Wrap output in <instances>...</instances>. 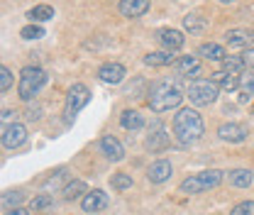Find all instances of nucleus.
<instances>
[{
  "mask_svg": "<svg viewBox=\"0 0 254 215\" xmlns=\"http://www.w3.org/2000/svg\"><path fill=\"white\" fill-rule=\"evenodd\" d=\"M205 132V123L200 118V113L195 108H181L174 115V140L181 147H190L195 144Z\"/></svg>",
  "mask_w": 254,
  "mask_h": 215,
  "instance_id": "1",
  "label": "nucleus"
},
{
  "mask_svg": "<svg viewBox=\"0 0 254 215\" xmlns=\"http://www.w3.org/2000/svg\"><path fill=\"white\" fill-rule=\"evenodd\" d=\"M181 100H184V93L174 81H157L147 93V105L157 115L169 110H181Z\"/></svg>",
  "mask_w": 254,
  "mask_h": 215,
  "instance_id": "2",
  "label": "nucleus"
},
{
  "mask_svg": "<svg viewBox=\"0 0 254 215\" xmlns=\"http://www.w3.org/2000/svg\"><path fill=\"white\" fill-rule=\"evenodd\" d=\"M44 83H47L44 69H39V66H25V69L20 71L17 93H20V98H22L25 103H30V100H34V98L39 95V91L44 88Z\"/></svg>",
  "mask_w": 254,
  "mask_h": 215,
  "instance_id": "3",
  "label": "nucleus"
},
{
  "mask_svg": "<svg viewBox=\"0 0 254 215\" xmlns=\"http://www.w3.org/2000/svg\"><path fill=\"white\" fill-rule=\"evenodd\" d=\"M222 179H225V174H222L220 169H205V171H198V174H193L189 179H184L181 181V193H205V191H213V188H218L222 184Z\"/></svg>",
  "mask_w": 254,
  "mask_h": 215,
  "instance_id": "4",
  "label": "nucleus"
},
{
  "mask_svg": "<svg viewBox=\"0 0 254 215\" xmlns=\"http://www.w3.org/2000/svg\"><path fill=\"white\" fill-rule=\"evenodd\" d=\"M218 95H220V88L213 78H195V81H190L189 91H186L190 108H208L218 100Z\"/></svg>",
  "mask_w": 254,
  "mask_h": 215,
  "instance_id": "5",
  "label": "nucleus"
},
{
  "mask_svg": "<svg viewBox=\"0 0 254 215\" xmlns=\"http://www.w3.org/2000/svg\"><path fill=\"white\" fill-rule=\"evenodd\" d=\"M91 103V91L88 86L83 83H73L68 91H66V105H64V118L66 123H73V118Z\"/></svg>",
  "mask_w": 254,
  "mask_h": 215,
  "instance_id": "6",
  "label": "nucleus"
},
{
  "mask_svg": "<svg viewBox=\"0 0 254 215\" xmlns=\"http://www.w3.org/2000/svg\"><path fill=\"white\" fill-rule=\"evenodd\" d=\"M169 142H171V137L166 135L164 123H161L159 118H154L152 125H149V135H147V140H144V147H147L149 152H159V149H166Z\"/></svg>",
  "mask_w": 254,
  "mask_h": 215,
  "instance_id": "7",
  "label": "nucleus"
},
{
  "mask_svg": "<svg viewBox=\"0 0 254 215\" xmlns=\"http://www.w3.org/2000/svg\"><path fill=\"white\" fill-rule=\"evenodd\" d=\"M5 149H17L27 142V127L22 123H12L7 127H2V137H0Z\"/></svg>",
  "mask_w": 254,
  "mask_h": 215,
  "instance_id": "8",
  "label": "nucleus"
},
{
  "mask_svg": "<svg viewBox=\"0 0 254 215\" xmlns=\"http://www.w3.org/2000/svg\"><path fill=\"white\" fill-rule=\"evenodd\" d=\"M247 135H250V130L240 123H222L218 127V137L227 144H240V142L247 140Z\"/></svg>",
  "mask_w": 254,
  "mask_h": 215,
  "instance_id": "9",
  "label": "nucleus"
},
{
  "mask_svg": "<svg viewBox=\"0 0 254 215\" xmlns=\"http://www.w3.org/2000/svg\"><path fill=\"white\" fill-rule=\"evenodd\" d=\"M252 42H254V30H247V27H235V30L225 32V44L230 49H252Z\"/></svg>",
  "mask_w": 254,
  "mask_h": 215,
  "instance_id": "10",
  "label": "nucleus"
},
{
  "mask_svg": "<svg viewBox=\"0 0 254 215\" xmlns=\"http://www.w3.org/2000/svg\"><path fill=\"white\" fill-rule=\"evenodd\" d=\"M125 76H127V71H125L123 64L108 62V64H103V66L98 69V78H100L103 83H108V86H118V83H123Z\"/></svg>",
  "mask_w": 254,
  "mask_h": 215,
  "instance_id": "11",
  "label": "nucleus"
},
{
  "mask_svg": "<svg viewBox=\"0 0 254 215\" xmlns=\"http://www.w3.org/2000/svg\"><path fill=\"white\" fill-rule=\"evenodd\" d=\"M98 147H100V152L105 154L110 161H123L125 159V147H123V142L115 135H103Z\"/></svg>",
  "mask_w": 254,
  "mask_h": 215,
  "instance_id": "12",
  "label": "nucleus"
},
{
  "mask_svg": "<svg viewBox=\"0 0 254 215\" xmlns=\"http://www.w3.org/2000/svg\"><path fill=\"white\" fill-rule=\"evenodd\" d=\"M157 39H159V44H161L166 52H176V49H181V47L186 44L184 32L174 30V27H164V30H159L157 32Z\"/></svg>",
  "mask_w": 254,
  "mask_h": 215,
  "instance_id": "13",
  "label": "nucleus"
},
{
  "mask_svg": "<svg viewBox=\"0 0 254 215\" xmlns=\"http://www.w3.org/2000/svg\"><path fill=\"white\" fill-rule=\"evenodd\" d=\"M171 174H174V166H171L169 159H157V161L149 164V169H147V179H149L152 184H166V181L171 179Z\"/></svg>",
  "mask_w": 254,
  "mask_h": 215,
  "instance_id": "14",
  "label": "nucleus"
},
{
  "mask_svg": "<svg viewBox=\"0 0 254 215\" xmlns=\"http://www.w3.org/2000/svg\"><path fill=\"white\" fill-rule=\"evenodd\" d=\"M81 208H83V213H100V211H105L108 208V193L100 191V188L88 191L86 198L81 201Z\"/></svg>",
  "mask_w": 254,
  "mask_h": 215,
  "instance_id": "15",
  "label": "nucleus"
},
{
  "mask_svg": "<svg viewBox=\"0 0 254 215\" xmlns=\"http://www.w3.org/2000/svg\"><path fill=\"white\" fill-rule=\"evenodd\" d=\"M198 59L222 64L227 59V54H225V47H222V44H218V42H205V44L198 47Z\"/></svg>",
  "mask_w": 254,
  "mask_h": 215,
  "instance_id": "16",
  "label": "nucleus"
},
{
  "mask_svg": "<svg viewBox=\"0 0 254 215\" xmlns=\"http://www.w3.org/2000/svg\"><path fill=\"white\" fill-rule=\"evenodd\" d=\"M176 73L179 76H184V78H193V76H198L200 73V59L198 57H193V54H189V57H179V62H176ZM195 81V78H193Z\"/></svg>",
  "mask_w": 254,
  "mask_h": 215,
  "instance_id": "17",
  "label": "nucleus"
},
{
  "mask_svg": "<svg viewBox=\"0 0 254 215\" xmlns=\"http://www.w3.org/2000/svg\"><path fill=\"white\" fill-rule=\"evenodd\" d=\"M227 184L232 188H250L254 184V171L252 169H232L227 171Z\"/></svg>",
  "mask_w": 254,
  "mask_h": 215,
  "instance_id": "18",
  "label": "nucleus"
},
{
  "mask_svg": "<svg viewBox=\"0 0 254 215\" xmlns=\"http://www.w3.org/2000/svg\"><path fill=\"white\" fill-rule=\"evenodd\" d=\"M118 10L123 17H139L149 10V0H123L118 5Z\"/></svg>",
  "mask_w": 254,
  "mask_h": 215,
  "instance_id": "19",
  "label": "nucleus"
},
{
  "mask_svg": "<svg viewBox=\"0 0 254 215\" xmlns=\"http://www.w3.org/2000/svg\"><path fill=\"white\" fill-rule=\"evenodd\" d=\"M176 62H179V57L174 52H166V49L144 54V64L147 66H176Z\"/></svg>",
  "mask_w": 254,
  "mask_h": 215,
  "instance_id": "20",
  "label": "nucleus"
},
{
  "mask_svg": "<svg viewBox=\"0 0 254 215\" xmlns=\"http://www.w3.org/2000/svg\"><path fill=\"white\" fill-rule=\"evenodd\" d=\"M213 81L218 83V88L232 93V91H240L242 76H232V73H227V71H215V73H213Z\"/></svg>",
  "mask_w": 254,
  "mask_h": 215,
  "instance_id": "21",
  "label": "nucleus"
},
{
  "mask_svg": "<svg viewBox=\"0 0 254 215\" xmlns=\"http://www.w3.org/2000/svg\"><path fill=\"white\" fill-rule=\"evenodd\" d=\"M86 193H88V186L83 184L81 179H76V181H68V184L62 188V198L64 201H76V198H86Z\"/></svg>",
  "mask_w": 254,
  "mask_h": 215,
  "instance_id": "22",
  "label": "nucleus"
},
{
  "mask_svg": "<svg viewBox=\"0 0 254 215\" xmlns=\"http://www.w3.org/2000/svg\"><path fill=\"white\" fill-rule=\"evenodd\" d=\"M205 27H208V20L205 17H200V15H193V12H189L186 17H184V30L189 32V34H203L205 32Z\"/></svg>",
  "mask_w": 254,
  "mask_h": 215,
  "instance_id": "23",
  "label": "nucleus"
},
{
  "mask_svg": "<svg viewBox=\"0 0 254 215\" xmlns=\"http://www.w3.org/2000/svg\"><path fill=\"white\" fill-rule=\"evenodd\" d=\"M120 125L129 130V132H134V130H142L144 127V118H142V113H137V110H125L123 115H120Z\"/></svg>",
  "mask_w": 254,
  "mask_h": 215,
  "instance_id": "24",
  "label": "nucleus"
},
{
  "mask_svg": "<svg viewBox=\"0 0 254 215\" xmlns=\"http://www.w3.org/2000/svg\"><path fill=\"white\" fill-rule=\"evenodd\" d=\"M27 17L32 20V25H37V22H47V20H52V17H54V7L42 2V5L32 7L30 12H27Z\"/></svg>",
  "mask_w": 254,
  "mask_h": 215,
  "instance_id": "25",
  "label": "nucleus"
},
{
  "mask_svg": "<svg viewBox=\"0 0 254 215\" xmlns=\"http://www.w3.org/2000/svg\"><path fill=\"white\" fill-rule=\"evenodd\" d=\"M25 203V191H5L2 193V208L5 211H15Z\"/></svg>",
  "mask_w": 254,
  "mask_h": 215,
  "instance_id": "26",
  "label": "nucleus"
},
{
  "mask_svg": "<svg viewBox=\"0 0 254 215\" xmlns=\"http://www.w3.org/2000/svg\"><path fill=\"white\" fill-rule=\"evenodd\" d=\"M247 69V64L242 57H227L225 62H222V71H227V73H232V76H242V71Z\"/></svg>",
  "mask_w": 254,
  "mask_h": 215,
  "instance_id": "27",
  "label": "nucleus"
},
{
  "mask_svg": "<svg viewBox=\"0 0 254 215\" xmlns=\"http://www.w3.org/2000/svg\"><path fill=\"white\" fill-rule=\"evenodd\" d=\"M30 208L34 213H42V211H49V208H54V198L49 196V193H39V196H34L30 203Z\"/></svg>",
  "mask_w": 254,
  "mask_h": 215,
  "instance_id": "28",
  "label": "nucleus"
},
{
  "mask_svg": "<svg viewBox=\"0 0 254 215\" xmlns=\"http://www.w3.org/2000/svg\"><path fill=\"white\" fill-rule=\"evenodd\" d=\"M240 91H242V100H250L254 98V73H242V83H240Z\"/></svg>",
  "mask_w": 254,
  "mask_h": 215,
  "instance_id": "29",
  "label": "nucleus"
},
{
  "mask_svg": "<svg viewBox=\"0 0 254 215\" xmlns=\"http://www.w3.org/2000/svg\"><path fill=\"white\" fill-rule=\"evenodd\" d=\"M132 176L129 174H115L113 179H110V186L115 188V191H127V188H132Z\"/></svg>",
  "mask_w": 254,
  "mask_h": 215,
  "instance_id": "30",
  "label": "nucleus"
},
{
  "mask_svg": "<svg viewBox=\"0 0 254 215\" xmlns=\"http://www.w3.org/2000/svg\"><path fill=\"white\" fill-rule=\"evenodd\" d=\"M20 37H22V39H42V37H44V30H42L39 25H25V27L20 30Z\"/></svg>",
  "mask_w": 254,
  "mask_h": 215,
  "instance_id": "31",
  "label": "nucleus"
},
{
  "mask_svg": "<svg viewBox=\"0 0 254 215\" xmlns=\"http://www.w3.org/2000/svg\"><path fill=\"white\" fill-rule=\"evenodd\" d=\"M12 86V71L7 66H0V93H7Z\"/></svg>",
  "mask_w": 254,
  "mask_h": 215,
  "instance_id": "32",
  "label": "nucleus"
},
{
  "mask_svg": "<svg viewBox=\"0 0 254 215\" xmlns=\"http://www.w3.org/2000/svg\"><path fill=\"white\" fill-rule=\"evenodd\" d=\"M230 215H254V201H242V203H237Z\"/></svg>",
  "mask_w": 254,
  "mask_h": 215,
  "instance_id": "33",
  "label": "nucleus"
},
{
  "mask_svg": "<svg viewBox=\"0 0 254 215\" xmlns=\"http://www.w3.org/2000/svg\"><path fill=\"white\" fill-rule=\"evenodd\" d=\"M242 59H245V64H247V69H250V71H254V47H252V49H247V52L242 54Z\"/></svg>",
  "mask_w": 254,
  "mask_h": 215,
  "instance_id": "34",
  "label": "nucleus"
},
{
  "mask_svg": "<svg viewBox=\"0 0 254 215\" xmlns=\"http://www.w3.org/2000/svg\"><path fill=\"white\" fill-rule=\"evenodd\" d=\"M12 115H17V113H15V110H5V113H2V127L12 125V123H10V120H12Z\"/></svg>",
  "mask_w": 254,
  "mask_h": 215,
  "instance_id": "35",
  "label": "nucleus"
},
{
  "mask_svg": "<svg viewBox=\"0 0 254 215\" xmlns=\"http://www.w3.org/2000/svg\"><path fill=\"white\" fill-rule=\"evenodd\" d=\"M5 215H32L30 211H25V208H15V211H7Z\"/></svg>",
  "mask_w": 254,
  "mask_h": 215,
  "instance_id": "36",
  "label": "nucleus"
},
{
  "mask_svg": "<svg viewBox=\"0 0 254 215\" xmlns=\"http://www.w3.org/2000/svg\"><path fill=\"white\" fill-rule=\"evenodd\" d=\"M27 118H30V120H39V118H42V110H39V108H37V110L32 108V110H30V115H27Z\"/></svg>",
  "mask_w": 254,
  "mask_h": 215,
  "instance_id": "37",
  "label": "nucleus"
}]
</instances>
